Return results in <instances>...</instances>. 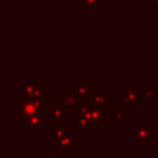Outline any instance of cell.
Returning <instances> with one entry per match:
<instances>
[{
  "label": "cell",
  "mask_w": 158,
  "mask_h": 158,
  "mask_svg": "<svg viewBox=\"0 0 158 158\" xmlns=\"http://www.w3.org/2000/svg\"><path fill=\"white\" fill-rule=\"evenodd\" d=\"M64 112H65L64 107H63V106H59V107H58V104L56 102V104L53 105V107H51L48 115L54 120L56 123H58V122H59V123H63V122H64V121H63V118H64Z\"/></svg>",
  "instance_id": "obj_6"
},
{
  "label": "cell",
  "mask_w": 158,
  "mask_h": 158,
  "mask_svg": "<svg viewBox=\"0 0 158 158\" xmlns=\"http://www.w3.org/2000/svg\"><path fill=\"white\" fill-rule=\"evenodd\" d=\"M59 102L64 109H78L80 104V98L74 91H60Z\"/></svg>",
  "instance_id": "obj_2"
},
{
  "label": "cell",
  "mask_w": 158,
  "mask_h": 158,
  "mask_svg": "<svg viewBox=\"0 0 158 158\" xmlns=\"http://www.w3.org/2000/svg\"><path fill=\"white\" fill-rule=\"evenodd\" d=\"M121 98H122V102L125 105L136 107L137 102H138V91L137 90L133 91L132 89H130V86H127V90L121 93Z\"/></svg>",
  "instance_id": "obj_3"
},
{
  "label": "cell",
  "mask_w": 158,
  "mask_h": 158,
  "mask_svg": "<svg viewBox=\"0 0 158 158\" xmlns=\"http://www.w3.org/2000/svg\"><path fill=\"white\" fill-rule=\"evenodd\" d=\"M0 112H1V104H0Z\"/></svg>",
  "instance_id": "obj_11"
},
{
  "label": "cell",
  "mask_w": 158,
  "mask_h": 158,
  "mask_svg": "<svg viewBox=\"0 0 158 158\" xmlns=\"http://www.w3.org/2000/svg\"><path fill=\"white\" fill-rule=\"evenodd\" d=\"M125 114H126V109H123V107H117V109H116L114 117L116 118V122H117V123H120L121 118L125 117Z\"/></svg>",
  "instance_id": "obj_9"
},
{
  "label": "cell",
  "mask_w": 158,
  "mask_h": 158,
  "mask_svg": "<svg viewBox=\"0 0 158 158\" xmlns=\"http://www.w3.org/2000/svg\"><path fill=\"white\" fill-rule=\"evenodd\" d=\"M90 99H91V104L99 107H107L110 105L109 98L102 91H93Z\"/></svg>",
  "instance_id": "obj_5"
},
{
  "label": "cell",
  "mask_w": 158,
  "mask_h": 158,
  "mask_svg": "<svg viewBox=\"0 0 158 158\" xmlns=\"http://www.w3.org/2000/svg\"><path fill=\"white\" fill-rule=\"evenodd\" d=\"M154 94H158L154 91V86L148 85L144 86L143 90H141L138 93V100L141 101H153L154 100Z\"/></svg>",
  "instance_id": "obj_7"
},
{
  "label": "cell",
  "mask_w": 158,
  "mask_h": 158,
  "mask_svg": "<svg viewBox=\"0 0 158 158\" xmlns=\"http://www.w3.org/2000/svg\"><path fill=\"white\" fill-rule=\"evenodd\" d=\"M132 139L137 141L138 146H147L154 139V126L152 125H133Z\"/></svg>",
  "instance_id": "obj_1"
},
{
  "label": "cell",
  "mask_w": 158,
  "mask_h": 158,
  "mask_svg": "<svg viewBox=\"0 0 158 158\" xmlns=\"http://www.w3.org/2000/svg\"><path fill=\"white\" fill-rule=\"evenodd\" d=\"M46 123V118H43V115L41 112L27 117L26 122V128L27 130H41L42 126Z\"/></svg>",
  "instance_id": "obj_4"
},
{
  "label": "cell",
  "mask_w": 158,
  "mask_h": 158,
  "mask_svg": "<svg viewBox=\"0 0 158 158\" xmlns=\"http://www.w3.org/2000/svg\"><path fill=\"white\" fill-rule=\"evenodd\" d=\"M151 6H158V0H149Z\"/></svg>",
  "instance_id": "obj_10"
},
{
  "label": "cell",
  "mask_w": 158,
  "mask_h": 158,
  "mask_svg": "<svg viewBox=\"0 0 158 158\" xmlns=\"http://www.w3.org/2000/svg\"><path fill=\"white\" fill-rule=\"evenodd\" d=\"M90 93H91V86L90 85H79V86H77V94L79 95L80 99L89 98Z\"/></svg>",
  "instance_id": "obj_8"
}]
</instances>
